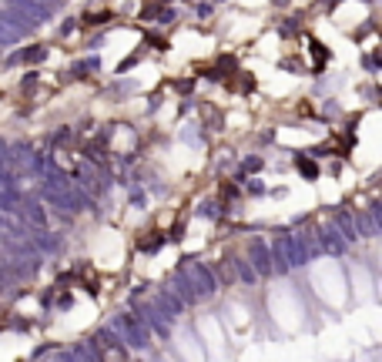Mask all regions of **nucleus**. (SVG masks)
Listing matches in <instances>:
<instances>
[{"label": "nucleus", "instance_id": "obj_13", "mask_svg": "<svg viewBox=\"0 0 382 362\" xmlns=\"http://www.w3.org/2000/svg\"><path fill=\"white\" fill-rule=\"evenodd\" d=\"M245 188H248L252 195H261V192H265V188H261V181H245Z\"/></svg>", "mask_w": 382, "mask_h": 362}, {"label": "nucleus", "instance_id": "obj_14", "mask_svg": "<svg viewBox=\"0 0 382 362\" xmlns=\"http://www.w3.org/2000/svg\"><path fill=\"white\" fill-rule=\"evenodd\" d=\"M261 168V158H248V161H245V171H259Z\"/></svg>", "mask_w": 382, "mask_h": 362}, {"label": "nucleus", "instance_id": "obj_9", "mask_svg": "<svg viewBox=\"0 0 382 362\" xmlns=\"http://www.w3.org/2000/svg\"><path fill=\"white\" fill-rule=\"evenodd\" d=\"M231 265H235V275H238V282H255L259 275H255V269L245 262V258H231Z\"/></svg>", "mask_w": 382, "mask_h": 362}, {"label": "nucleus", "instance_id": "obj_1", "mask_svg": "<svg viewBox=\"0 0 382 362\" xmlns=\"http://www.w3.org/2000/svg\"><path fill=\"white\" fill-rule=\"evenodd\" d=\"M4 7H7V14L17 17L24 27H37V24L50 20V14H54V7L37 4V0H4Z\"/></svg>", "mask_w": 382, "mask_h": 362}, {"label": "nucleus", "instance_id": "obj_7", "mask_svg": "<svg viewBox=\"0 0 382 362\" xmlns=\"http://www.w3.org/2000/svg\"><path fill=\"white\" fill-rule=\"evenodd\" d=\"M20 37H24V30L17 27L7 14H0V47H14Z\"/></svg>", "mask_w": 382, "mask_h": 362}, {"label": "nucleus", "instance_id": "obj_3", "mask_svg": "<svg viewBox=\"0 0 382 362\" xmlns=\"http://www.w3.org/2000/svg\"><path fill=\"white\" fill-rule=\"evenodd\" d=\"M182 272L191 279V286H195V292H198L201 299H212L214 288H218V279L212 275V269H208L205 262H191V258H188V265H184Z\"/></svg>", "mask_w": 382, "mask_h": 362}, {"label": "nucleus", "instance_id": "obj_4", "mask_svg": "<svg viewBox=\"0 0 382 362\" xmlns=\"http://www.w3.org/2000/svg\"><path fill=\"white\" fill-rule=\"evenodd\" d=\"M248 265L255 269V275H268L272 272V252L261 239H248Z\"/></svg>", "mask_w": 382, "mask_h": 362}, {"label": "nucleus", "instance_id": "obj_12", "mask_svg": "<svg viewBox=\"0 0 382 362\" xmlns=\"http://www.w3.org/2000/svg\"><path fill=\"white\" fill-rule=\"evenodd\" d=\"M161 241H165V239H161L158 232H151V239H138V248H144V252H154Z\"/></svg>", "mask_w": 382, "mask_h": 362}, {"label": "nucleus", "instance_id": "obj_2", "mask_svg": "<svg viewBox=\"0 0 382 362\" xmlns=\"http://www.w3.org/2000/svg\"><path fill=\"white\" fill-rule=\"evenodd\" d=\"M114 332L121 335L128 346H135V349L151 346V332H148V322H144L141 316H121L118 322H114Z\"/></svg>", "mask_w": 382, "mask_h": 362}, {"label": "nucleus", "instance_id": "obj_10", "mask_svg": "<svg viewBox=\"0 0 382 362\" xmlns=\"http://www.w3.org/2000/svg\"><path fill=\"white\" fill-rule=\"evenodd\" d=\"M212 275L214 279H221V286H235V282H238V275H235V265H231V262H221Z\"/></svg>", "mask_w": 382, "mask_h": 362}, {"label": "nucleus", "instance_id": "obj_6", "mask_svg": "<svg viewBox=\"0 0 382 362\" xmlns=\"http://www.w3.org/2000/svg\"><path fill=\"white\" fill-rule=\"evenodd\" d=\"M17 215L27 222L31 228H44L47 225V211L37 205V201H27V198H20V205H17Z\"/></svg>", "mask_w": 382, "mask_h": 362}, {"label": "nucleus", "instance_id": "obj_15", "mask_svg": "<svg viewBox=\"0 0 382 362\" xmlns=\"http://www.w3.org/2000/svg\"><path fill=\"white\" fill-rule=\"evenodd\" d=\"M0 262H4V248H0Z\"/></svg>", "mask_w": 382, "mask_h": 362}, {"label": "nucleus", "instance_id": "obj_11", "mask_svg": "<svg viewBox=\"0 0 382 362\" xmlns=\"http://www.w3.org/2000/svg\"><path fill=\"white\" fill-rule=\"evenodd\" d=\"M295 168H299L306 178H315V175H319V165H315L312 158H306V154H295Z\"/></svg>", "mask_w": 382, "mask_h": 362}, {"label": "nucleus", "instance_id": "obj_5", "mask_svg": "<svg viewBox=\"0 0 382 362\" xmlns=\"http://www.w3.org/2000/svg\"><path fill=\"white\" fill-rule=\"evenodd\" d=\"M94 352H97L101 362H124V349L118 346V339H111L107 332H101V335L94 339Z\"/></svg>", "mask_w": 382, "mask_h": 362}, {"label": "nucleus", "instance_id": "obj_8", "mask_svg": "<svg viewBox=\"0 0 382 362\" xmlns=\"http://www.w3.org/2000/svg\"><path fill=\"white\" fill-rule=\"evenodd\" d=\"M47 58V47L44 44H34V47H27V51H20V54H14V64L17 60H24V64H41V60Z\"/></svg>", "mask_w": 382, "mask_h": 362}]
</instances>
